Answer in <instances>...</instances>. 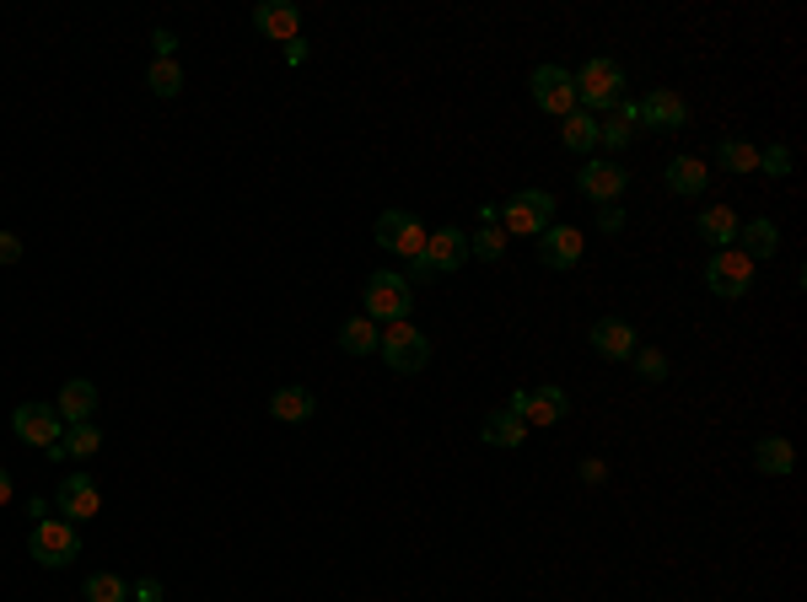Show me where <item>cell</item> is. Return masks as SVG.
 <instances>
[{"mask_svg":"<svg viewBox=\"0 0 807 602\" xmlns=\"http://www.w3.org/2000/svg\"><path fill=\"white\" fill-rule=\"evenodd\" d=\"M270 415H275V420H285V426H302V420H313V415H317V398L307 388H275V398H270Z\"/></svg>","mask_w":807,"mask_h":602,"instance_id":"603a6c76","label":"cell"},{"mask_svg":"<svg viewBox=\"0 0 807 602\" xmlns=\"http://www.w3.org/2000/svg\"><path fill=\"white\" fill-rule=\"evenodd\" d=\"M372 237H377V248L383 253H399V258H421L425 253V221L410 211H383L377 215V226H372Z\"/></svg>","mask_w":807,"mask_h":602,"instance_id":"ba28073f","label":"cell"},{"mask_svg":"<svg viewBox=\"0 0 807 602\" xmlns=\"http://www.w3.org/2000/svg\"><path fill=\"white\" fill-rule=\"evenodd\" d=\"M640 124H646L652 135H678V130L689 124V103H684L673 86H657V92H646V103H640Z\"/></svg>","mask_w":807,"mask_h":602,"instance_id":"4fadbf2b","label":"cell"},{"mask_svg":"<svg viewBox=\"0 0 807 602\" xmlns=\"http://www.w3.org/2000/svg\"><path fill=\"white\" fill-rule=\"evenodd\" d=\"M361 313L377 323V328H387V323H410V313H415V290H410V280H404L399 269H377V275L366 280V290H361Z\"/></svg>","mask_w":807,"mask_h":602,"instance_id":"6da1fadb","label":"cell"},{"mask_svg":"<svg viewBox=\"0 0 807 602\" xmlns=\"http://www.w3.org/2000/svg\"><path fill=\"white\" fill-rule=\"evenodd\" d=\"M695 226H700L705 243L722 253V248H733V243H737V226H743V221L733 215V205H710V211H700V221H695Z\"/></svg>","mask_w":807,"mask_h":602,"instance_id":"7402d4cb","label":"cell"},{"mask_svg":"<svg viewBox=\"0 0 807 602\" xmlns=\"http://www.w3.org/2000/svg\"><path fill=\"white\" fill-rule=\"evenodd\" d=\"M98 447H103V430H98V426H92V420H87V426H65V436H60V441L49 447V458H54V462L92 458Z\"/></svg>","mask_w":807,"mask_h":602,"instance_id":"44dd1931","label":"cell"},{"mask_svg":"<svg viewBox=\"0 0 807 602\" xmlns=\"http://www.w3.org/2000/svg\"><path fill=\"white\" fill-rule=\"evenodd\" d=\"M635 141V124H625L619 113L614 119H597V145H608V151H625Z\"/></svg>","mask_w":807,"mask_h":602,"instance_id":"d6a6232c","label":"cell"},{"mask_svg":"<svg viewBox=\"0 0 807 602\" xmlns=\"http://www.w3.org/2000/svg\"><path fill=\"white\" fill-rule=\"evenodd\" d=\"M54 409H60V420L65 426H87L92 415H98V382H87V377H71L60 398H54Z\"/></svg>","mask_w":807,"mask_h":602,"instance_id":"ac0fdd59","label":"cell"},{"mask_svg":"<svg viewBox=\"0 0 807 602\" xmlns=\"http://www.w3.org/2000/svg\"><path fill=\"white\" fill-rule=\"evenodd\" d=\"M587 339H593V350L603 355V360H631L635 345H640V339H635V328L625 318H597Z\"/></svg>","mask_w":807,"mask_h":602,"instance_id":"e0dca14e","label":"cell"},{"mask_svg":"<svg viewBox=\"0 0 807 602\" xmlns=\"http://www.w3.org/2000/svg\"><path fill=\"white\" fill-rule=\"evenodd\" d=\"M130 598H135V602H162V598H168V586H162L157 575H145V581H135V586H130Z\"/></svg>","mask_w":807,"mask_h":602,"instance_id":"e575fe53","label":"cell"},{"mask_svg":"<svg viewBox=\"0 0 807 602\" xmlns=\"http://www.w3.org/2000/svg\"><path fill=\"white\" fill-rule=\"evenodd\" d=\"M631 366L640 371V377H646V382H663V377H667V355L657 350V345H635Z\"/></svg>","mask_w":807,"mask_h":602,"instance_id":"1f68e13d","label":"cell"},{"mask_svg":"<svg viewBox=\"0 0 807 602\" xmlns=\"http://www.w3.org/2000/svg\"><path fill=\"white\" fill-rule=\"evenodd\" d=\"M480 441H485V447H523L527 426L512 415V409H495V415H485V426H480Z\"/></svg>","mask_w":807,"mask_h":602,"instance_id":"d4e9b609","label":"cell"},{"mask_svg":"<svg viewBox=\"0 0 807 602\" xmlns=\"http://www.w3.org/2000/svg\"><path fill=\"white\" fill-rule=\"evenodd\" d=\"M576 473H582V484H603V479H608V462L587 458V462H582V468H576Z\"/></svg>","mask_w":807,"mask_h":602,"instance_id":"f35d334b","label":"cell"},{"mask_svg":"<svg viewBox=\"0 0 807 602\" xmlns=\"http://www.w3.org/2000/svg\"><path fill=\"white\" fill-rule=\"evenodd\" d=\"M11 430H17V441H22V447H38V452H49V447L65 436V420H60V409H54V404H17V415H11Z\"/></svg>","mask_w":807,"mask_h":602,"instance_id":"30bf717a","label":"cell"},{"mask_svg":"<svg viewBox=\"0 0 807 602\" xmlns=\"http://www.w3.org/2000/svg\"><path fill=\"white\" fill-rule=\"evenodd\" d=\"M377 339H383V328L366 318V313H355V318L340 323V350L345 355H377Z\"/></svg>","mask_w":807,"mask_h":602,"instance_id":"cb8c5ba5","label":"cell"},{"mask_svg":"<svg viewBox=\"0 0 807 602\" xmlns=\"http://www.w3.org/2000/svg\"><path fill=\"white\" fill-rule=\"evenodd\" d=\"M733 248L743 253L748 264H759V258H775V248H780V232H775V221H743Z\"/></svg>","mask_w":807,"mask_h":602,"instance_id":"ffe728a7","label":"cell"},{"mask_svg":"<svg viewBox=\"0 0 807 602\" xmlns=\"http://www.w3.org/2000/svg\"><path fill=\"white\" fill-rule=\"evenodd\" d=\"M81 598L87 602H130V581L113 575V570H92L87 586H81Z\"/></svg>","mask_w":807,"mask_h":602,"instance_id":"f1b7e54d","label":"cell"},{"mask_svg":"<svg viewBox=\"0 0 807 602\" xmlns=\"http://www.w3.org/2000/svg\"><path fill=\"white\" fill-rule=\"evenodd\" d=\"M527 92H533V108L549 113V119L576 113V75L565 71V65H538V71L527 75Z\"/></svg>","mask_w":807,"mask_h":602,"instance_id":"52a82bcc","label":"cell"},{"mask_svg":"<svg viewBox=\"0 0 807 602\" xmlns=\"http://www.w3.org/2000/svg\"><path fill=\"white\" fill-rule=\"evenodd\" d=\"M17 496V484H11V473H6V468H0V506H6V500Z\"/></svg>","mask_w":807,"mask_h":602,"instance_id":"60d3db41","label":"cell"},{"mask_svg":"<svg viewBox=\"0 0 807 602\" xmlns=\"http://www.w3.org/2000/svg\"><path fill=\"white\" fill-rule=\"evenodd\" d=\"M302 60H307V43H302V38H296V43H285V65H302Z\"/></svg>","mask_w":807,"mask_h":602,"instance_id":"ab89813d","label":"cell"},{"mask_svg":"<svg viewBox=\"0 0 807 602\" xmlns=\"http://www.w3.org/2000/svg\"><path fill=\"white\" fill-rule=\"evenodd\" d=\"M663 183L673 188V194L695 200V194H705V183H710V167H705L700 156H673V162L663 167Z\"/></svg>","mask_w":807,"mask_h":602,"instance_id":"d6986e66","label":"cell"},{"mask_svg":"<svg viewBox=\"0 0 807 602\" xmlns=\"http://www.w3.org/2000/svg\"><path fill=\"white\" fill-rule=\"evenodd\" d=\"M151 49H157V60H173V54H178V33L157 28V33H151Z\"/></svg>","mask_w":807,"mask_h":602,"instance_id":"d590c367","label":"cell"},{"mask_svg":"<svg viewBox=\"0 0 807 602\" xmlns=\"http://www.w3.org/2000/svg\"><path fill=\"white\" fill-rule=\"evenodd\" d=\"M754 269H759V264H748L737 248H722V253H710V264H705V285H710V296L737 302V296H748Z\"/></svg>","mask_w":807,"mask_h":602,"instance_id":"9c48e42d","label":"cell"},{"mask_svg":"<svg viewBox=\"0 0 807 602\" xmlns=\"http://www.w3.org/2000/svg\"><path fill=\"white\" fill-rule=\"evenodd\" d=\"M759 173H765V177H786V173H791V151H786V145H765V151H759Z\"/></svg>","mask_w":807,"mask_h":602,"instance_id":"836d02e7","label":"cell"},{"mask_svg":"<svg viewBox=\"0 0 807 602\" xmlns=\"http://www.w3.org/2000/svg\"><path fill=\"white\" fill-rule=\"evenodd\" d=\"M425 264H431V275H457L463 264H468V232L463 226H436L431 237H425Z\"/></svg>","mask_w":807,"mask_h":602,"instance_id":"5bb4252c","label":"cell"},{"mask_svg":"<svg viewBox=\"0 0 807 602\" xmlns=\"http://www.w3.org/2000/svg\"><path fill=\"white\" fill-rule=\"evenodd\" d=\"M253 28L264 38H275V43H296L302 38V11L291 0H259L253 6Z\"/></svg>","mask_w":807,"mask_h":602,"instance_id":"2e32d148","label":"cell"},{"mask_svg":"<svg viewBox=\"0 0 807 602\" xmlns=\"http://www.w3.org/2000/svg\"><path fill=\"white\" fill-rule=\"evenodd\" d=\"M54 506H60V517L65 522H92L98 511H103V490H98V479L92 473H65L60 479V490H54Z\"/></svg>","mask_w":807,"mask_h":602,"instance_id":"7c38bea8","label":"cell"},{"mask_svg":"<svg viewBox=\"0 0 807 602\" xmlns=\"http://www.w3.org/2000/svg\"><path fill=\"white\" fill-rule=\"evenodd\" d=\"M28 554H33L38 565L65 570L71 560H81V528L65 522V517H43V522H33V532H28Z\"/></svg>","mask_w":807,"mask_h":602,"instance_id":"5b68a950","label":"cell"},{"mask_svg":"<svg viewBox=\"0 0 807 602\" xmlns=\"http://www.w3.org/2000/svg\"><path fill=\"white\" fill-rule=\"evenodd\" d=\"M506 409L523 426H561L565 415H571V398H565V388H517Z\"/></svg>","mask_w":807,"mask_h":602,"instance_id":"8fae6325","label":"cell"},{"mask_svg":"<svg viewBox=\"0 0 807 602\" xmlns=\"http://www.w3.org/2000/svg\"><path fill=\"white\" fill-rule=\"evenodd\" d=\"M549 226H555V194L549 188H517L501 205V232L506 237H538Z\"/></svg>","mask_w":807,"mask_h":602,"instance_id":"277c9868","label":"cell"},{"mask_svg":"<svg viewBox=\"0 0 807 602\" xmlns=\"http://www.w3.org/2000/svg\"><path fill=\"white\" fill-rule=\"evenodd\" d=\"M561 145L565 151H576V156H593V145H597V119L593 113H565L561 119Z\"/></svg>","mask_w":807,"mask_h":602,"instance_id":"484cf974","label":"cell"},{"mask_svg":"<svg viewBox=\"0 0 807 602\" xmlns=\"http://www.w3.org/2000/svg\"><path fill=\"white\" fill-rule=\"evenodd\" d=\"M791 441H786V436H765V441H759V447H754V468H759V473H770V479H780V473H791Z\"/></svg>","mask_w":807,"mask_h":602,"instance_id":"4316f807","label":"cell"},{"mask_svg":"<svg viewBox=\"0 0 807 602\" xmlns=\"http://www.w3.org/2000/svg\"><path fill=\"white\" fill-rule=\"evenodd\" d=\"M625 188H631V173H625V162H614V156H593V162H582V173H576V194L593 200L597 211H603V205H619Z\"/></svg>","mask_w":807,"mask_h":602,"instance_id":"8992f818","label":"cell"},{"mask_svg":"<svg viewBox=\"0 0 807 602\" xmlns=\"http://www.w3.org/2000/svg\"><path fill=\"white\" fill-rule=\"evenodd\" d=\"M501 253H506V232H501V226H474V237H468V258L495 264Z\"/></svg>","mask_w":807,"mask_h":602,"instance_id":"4dcf8cb0","label":"cell"},{"mask_svg":"<svg viewBox=\"0 0 807 602\" xmlns=\"http://www.w3.org/2000/svg\"><path fill=\"white\" fill-rule=\"evenodd\" d=\"M22 258V237L17 232H0V264H17Z\"/></svg>","mask_w":807,"mask_h":602,"instance_id":"8d00e7d4","label":"cell"},{"mask_svg":"<svg viewBox=\"0 0 807 602\" xmlns=\"http://www.w3.org/2000/svg\"><path fill=\"white\" fill-rule=\"evenodd\" d=\"M538 264H544V269H576V264H582V232H576V226H561V221H555V226H549V232H538Z\"/></svg>","mask_w":807,"mask_h":602,"instance_id":"9a60e30c","label":"cell"},{"mask_svg":"<svg viewBox=\"0 0 807 602\" xmlns=\"http://www.w3.org/2000/svg\"><path fill=\"white\" fill-rule=\"evenodd\" d=\"M145 86H151L157 98H178V92H183V71H178V60H151Z\"/></svg>","mask_w":807,"mask_h":602,"instance_id":"f546056e","label":"cell"},{"mask_svg":"<svg viewBox=\"0 0 807 602\" xmlns=\"http://www.w3.org/2000/svg\"><path fill=\"white\" fill-rule=\"evenodd\" d=\"M377 355L387 360V371H399V377H415L431 366V334L415 328V323H387L383 339H377Z\"/></svg>","mask_w":807,"mask_h":602,"instance_id":"7a4b0ae2","label":"cell"},{"mask_svg":"<svg viewBox=\"0 0 807 602\" xmlns=\"http://www.w3.org/2000/svg\"><path fill=\"white\" fill-rule=\"evenodd\" d=\"M716 167H722V173H759V145L727 135V141L716 145Z\"/></svg>","mask_w":807,"mask_h":602,"instance_id":"83f0119b","label":"cell"},{"mask_svg":"<svg viewBox=\"0 0 807 602\" xmlns=\"http://www.w3.org/2000/svg\"><path fill=\"white\" fill-rule=\"evenodd\" d=\"M597 226H603V232H625V211H619V205H603V211H597Z\"/></svg>","mask_w":807,"mask_h":602,"instance_id":"74e56055","label":"cell"},{"mask_svg":"<svg viewBox=\"0 0 807 602\" xmlns=\"http://www.w3.org/2000/svg\"><path fill=\"white\" fill-rule=\"evenodd\" d=\"M576 75V108L582 113H603V108H614L619 98H625V71L614 65V60H603V54H593L582 71H571Z\"/></svg>","mask_w":807,"mask_h":602,"instance_id":"3957f363","label":"cell"}]
</instances>
